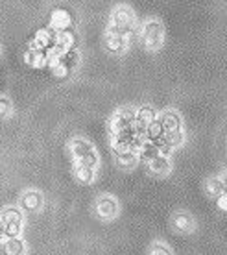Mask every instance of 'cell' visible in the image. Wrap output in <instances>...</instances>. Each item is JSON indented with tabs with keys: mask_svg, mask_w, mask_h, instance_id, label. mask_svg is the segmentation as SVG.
<instances>
[{
	"mask_svg": "<svg viewBox=\"0 0 227 255\" xmlns=\"http://www.w3.org/2000/svg\"><path fill=\"white\" fill-rule=\"evenodd\" d=\"M133 26H135V15L127 6H118L113 11L111 17V24H109V33H120L124 35L127 41V37L133 33Z\"/></svg>",
	"mask_w": 227,
	"mask_h": 255,
	"instance_id": "1",
	"label": "cell"
},
{
	"mask_svg": "<svg viewBox=\"0 0 227 255\" xmlns=\"http://www.w3.org/2000/svg\"><path fill=\"white\" fill-rule=\"evenodd\" d=\"M69 150L72 153V157H74L76 163H82V165H89L96 168L98 166V153H96L95 146L85 139H80V137H76V139L70 140L69 144Z\"/></svg>",
	"mask_w": 227,
	"mask_h": 255,
	"instance_id": "2",
	"label": "cell"
},
{
	"mask_svg": "<svg viewBox=\"0 0 227 255\" xmlns=\"http://www.w3.org/2000/svg\"><path fill=\"white\" fill-rule=\"evenodd\" d=\"M164 39V28L161 24V20L150 19L142 26V43H144L146 50L155 52L161 48Z\"/></svg>",
	"mask_w": 227,
	"mask_h": 255,
	"instance_id": "3",
	"label": "cell"
},
{
	"mask_svg": "<svg viewBox=\"0 0 227 255\" xmlns=\"http://www.w3.org/2000/svg\"><path fill=\"white\" fill-rule=\"evenodd\" d=\"M95 213L96 217L104 220V222H111L118 217L120 213V204L118 200L113 194H100L95 202Z\"/></svg>",
	"mask_w": 227,
	"mask_h": 255,
	"instance_id": "4",
	"label": "cell"
},
{
	"mask_svg": "<svg viewBox=\"0 0 227 255\" xmlns=\"http://www.w3.org/2000/svg\"><path fill=\"white\" fill-rule=\"evenodd\" d=\"M135 117H137V109L135 108H129V106L120 108L109 119V129H111V133H120L124 129H129L131 124L135 122Z\"/></svg>",
	"mask_w": 227,
	"mask_h": 255,
	"instance_id": "5",
	"label": "cell"
},
{
	"mask_svg": "<svg viewBox=\"0 0 227 255\" xmlns=\"http://www.w3.org/2000/svg\"><path fill=\"white\" fill-rule=\"evenodd\" d=\"M172 230L176 233H181V235H189V233H194L196 230V220L194 217L187 213V211H176L172 215Z\"/></svg>",
	"mask_w": 227,
	"mask_h": 255,
	"instance_id": "6",
	"label": "cell"
},
{
	"mask_svg": "<svg viewBox=\"0 0 227 255\" xmlns=\"http://www.w3.org/2000/svg\"><path fill=\"white\" fill-rule=\"evenodd\" d=\"M57 43V32H54L52 28H41L35 32V37L32 41V46L37 48V50L48 54V52L56 46Z\"/></svg>",
	"mask_w": 227,
	"mask_h": 255,
	"instance_id": "7",
	"label": "cell"
},
{
	"mask_svg": "<svg viewBox=\"0 0 227 255\" xmlns=\"http://www.w3.org/2000/svg\"><path fill=\"white\" fill-rule=\"evenodd\" d=\"M44 205V196L39 191H26L20 194L19 200V207L26 213H37V211L43 209Z\"/></svg>",
	"mask_w": 227,
	"mask_h": 255,
	"instance_id": "8",
	"label": "cell"
},
{
	"mask_svg": "<svg viewBox=\"0 0 227 255\" xmlns=\"http://www.w3.org/2000/svg\"><path fill=\"white\" fill-rule=\"evenodd\" d=\"M50 28L54 32H65L72 28V15L63 7H57L50 13Z\"/></svg>",
	"mask_w": 227,
	"mask_h": 255,
	"instance_id": "9",
	"label": "cell"
},
{
	"mask_svg": "<svg viewBox=\"0 0 227 255\" xmlns=\"http://www.w3.org/2000/svg\"><path fill=\"white\" fill-rule=\"evenodd\" d=\"M139 150H127L122 153H114V163L122 170H133L135 166L139 165Z\"/></svg>",
	"mask_w": 227,
	"mask_h": 255,
	"instance_id": "10",
	"label": "cell"
},
{
	"mask_svg": "<svg viewBox=\"0 0 227 255\" xmlns=\"http://www.w3.org/2000/svg\"><path fill=\"white\" fill-rule=\"evenodd\" d=\"M159 119H161V122H163V126L166 131H181V129H183V121H181L179 113L174 111V109H166V111H163V113L159 115Z\"/></svg>",
	"mask_w": 227,
	"mask_h": 255,
	"instance_id": "11",
	"label": "cell"
},
{
	"mask_svg": "<svg viewBox=\"0 0 227 255\" xmlns=\"http://www.w3.org/2000/svg\"><path fill=\"white\" fill-rule=\"evenodd\" d=\"M148 168L153 176H166L172 170L170 157H164V155H157L155 159L148 161Z\"/></svg>",
	"mask_w": 227,
	"mask_h": 255,
	"instance_id": "12",
	"label": "cell"
},
{
	"mask_svg": "<svg viewBox=\"0 0 227 255\" xmlns=\"http://www.w3.org/2000/svg\"><path fill=\"white\" fill-rule=\"evenodd\" d=\"M24 61H26V65H30L33 69H41L44 65H48L46 54L37 50V48H33V46H30V48L24 52Z\"/></svg>",
	"mask_w": 227,
	"mask_h": 255,
	"instance_id": "13",
	"label": "cell"
},
{
	"mask_svg": "<svg viewBox=\"0 0 227 255\" xmlns=\"http://www.w3.org/2000/svg\"><path fill=\"white\" fill-rule=\"evenodd\" d=\"M164 135H166V129H164L163 122H161V119H159V117L151 122L150 126L146 128V140H151V142H155V144L163 142Z\"/></svg>",
	"mask_w": 227,
	"mask_h": 255,
	"instance_id": "14",
	"label": "cell"
},
{
	"mask_svg": "<svg viewBox=\"0 0 227 255\" xmlns=\"http://www.w3.org/2000/svg\"><path fill=\"white\" fill-rule=\"evenodd\" d=\"M126 46H127V41L124 35L108 32V35H106V48H108L111 54H122V52L126 50Z\"/></svg>",
	"mask_w": 227,
	"mask_h": 255,
	"instance_id": "15",
	"label": "cell"
},
{
	"mask_svg": "<svg viewBox=\"0 0 227 255\" xmlns=\"http://www.w3.org/2000/svg\"><path fill=\"white\" fill-rule=\"evenodd\" d=\"M95 168L89 165H82V163H74V178L83 183V185H91L95 181Z\"/></svg>",
	"mask_w": 227,
	"mask_h": 255,
	"instance_id": "16",
	"label": "cell"
},
{
	"mask_svg": "<svg viewBox=\"0 0 227 255\" xmlns=\"http://www.w3.org/2000/svg\"><path fill=\"white\" fill-rule=\"evenodd\" d=\"M2 224H24V213L20 207H4L0 213Z\"/></svg>",
	"mask_w": 227,
	"mask_h": 255,
	"instance_id": "17",
	"label": "cell"
},
{
	"mask_svg": "<svg viewBox=\"0 0 227 255\" xmlns=\"http://www.w3.org/2000/svg\"><path fill=\"white\" fill-rule=\"evenodd\" d=\"M155 119H157V113H155V109L151 108V106H140V108H137V117H135L137 124L148 128Z\"/></svg>",
	"mask_w": 227,
	"mask_h": 255,
	"instance_id": "18",
	"label": "cell"
},
{
	"mask_svg": "<svg viewBox=\"0 0 227 255\" xmlns=\"http://www.w3.org/2000/svg\"><path fill=\"white\" fill-rule=\"evenodd\" d=\"M203 189H205V194H207L209 198H213V200L222 196V194H224V185H222L220 176H211V178L205 181Z\"/></svg>",
	"mask_w": 227,
	"mask_h": 255,
	"instance_id": "19",
	"label": "cell"
},
{
	"mask_svg": "<svg viewBox=\"0 0 227 255\" xmlns=\"http://www.w3.org/2000/svg\"><path fill=\"white\" fill-rule=\"evenodd\" d=\"M4 254L6 255H24L26 254V243L20 237L6 239L4 243Z\"/></svg>",
	"mask_w": 227,
	"mask_h": 255,
	"instance_id": "20",
	"label": "cell"
},
{
	"mask_svg": "<svg viewBox=\"0 0 227 255\" xmlns=\"http://www.w3.org/2000/svg\"><path fill=\"white\" fill-rule=\"evenodd\" d=\"M157 155H161V153H159V146L155 144V142H151V140H144V142L140 144V148H139L140 159H144L146 163H148V161L155 159Z\"/></svg>",
	"mask_w": 227,
	"mask_h": 255,
	"instance_id": "21",
	"label": "cell"
},
{
	"mask_svg": "<svg viewBox=\"0 0 227 255\" xmlns=\"http://www.w3.org/2000/svg\"><path fill=\"white\" fill-rule=\"evenodd\" d=\"M164 142H166L168 146H172V148L181 146V144L185 142L183 129H181V131H166V135H164Z\"/></svg>",
	"mask_w": 227,
	"mask_h": 255,
	"instance_id": "22",
	"label": "cell"
},
{
	"mask_svg": "<svg viewBox=\"0 0 227 255\" xmlns=\"http://www.w3.org/2000/svg\"><path fill=\"white\" fill-rule=\"evenodd\" d=\"M146 255H174V252H172L163 241H155V243L150 244V248H148V254Z\"/></svg>",
	"mask_w": 227,
	"mask_h": 255,
	"instance_id": "23",
	"label": "cell"
},
{
	"mask_svg": "<svg viewBox=\"0 0 227 255\" xmlns=\"http://www.w3.org/2000/svg\"><path fill=\"white\" fill-rule=\"evenodd\" d=\"M13 113V104L7 96H0V119H7Z\"/></svg>",
	"mask_w": 227,
	"mask_h": 255,
	"instance_id": "24",
	"label": "cell"
},
{
	"mask_svg": "<svg viewBox=\"0 0 227 255\" xmlns=\"http://www.w3.org/2000/svg\"><path fill=\"white\" fill-rule=\"evenodd\" d=\"M216 205H218V209L224 211V213H227V194L224 192L222 196L216 198Z\"/></svg>",
	"mask_w": 227,
	"mask_h": 255,
	"instance_id": "25",
	"label": "cell"
},
{
	"mask_svg": "<svg viewBox=\"0 0 227 255\" xmlns=\"http://www.w3.org/2000/svg\"><path fill=\"white\" fill-rule=\"evenodd\" d=\"M220 179H222V185H224V192L227 194V168L224 170V172H222Z\"/></svg>",
	"mask_w": 227,
	"mask_h": 255,
	"instance_id": "26",
	"label": "cell"
},
{
	"mask_svg": "<svg viewBox=\"0 0 227 255\" xmlns=\"http://www.w3.org/2000/svg\"><path fill=\"white\" fill-rule=\"evenodd\" d=\"M6 239V233H4V224H2V220H0V241H4Z\"/></svg>",
	"mask_w": 227,
	"mask_h": 255,
	"instance_id": "27",
	"label": "cell"
}]
</instances>
